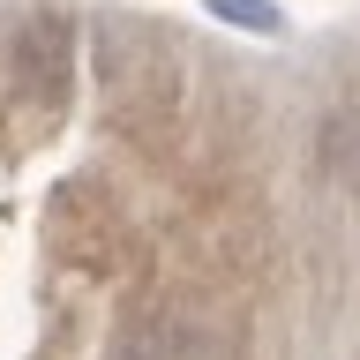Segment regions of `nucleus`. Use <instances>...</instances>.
I'll return each mask as SVG.
<instances>
[{
    "label": "nucleus",
    "mask_w": 360,
    "mask_h": 360,
    "mask_svg": "<svg viewBox=\"0 0 360 360\" xmlns=\"http://www.w3.org/2000/svg\"><path fill=\"white\" fill-rule=\"evenodd\" d=\"M210 15L240 22V30H278V8L270 0H210Z\"/></svg>",
    "instance_id": "nucleus-2"
},
{
    "label": "nucleus",
    "mask_w": 360,
    "mask_h": 360,
    "mask_svg": "<svg viewBox=\"0 0 360 360\" xmlns=\"http://www.w3.org/2000/svg\"><path fill=\"white\" fill-rule=\"evenodd\" d=\"M120 360H210V353H202V338L188 330V323H173V315H150V323H135V330H128Z\"/></svg>",
    "instance_id": "nucleus-1"
}]
</instances>
